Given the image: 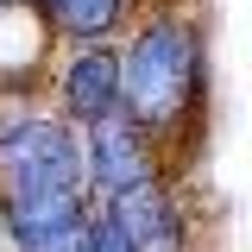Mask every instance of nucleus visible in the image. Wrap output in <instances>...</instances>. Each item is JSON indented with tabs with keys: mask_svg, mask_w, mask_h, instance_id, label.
I'll use <instances>...</instances> for the list:
<instances>
[{
	"mask_svg": "<svg viewBox=\"0 0 252 252\" xmlns=\"http://www.w3.org/2000/svg\"><path fill=\"white\" fill-rule=\"evenodd\" d=\"M101 215L120 220V233L139 252L164 246V240H183V202H177L170 177H152V183H139V189H126V195H114V202H101Z\"/></svg>",
	"mask_w": 252,
	"mask_h": 252,
	"instance_id": "5",
	"label": "nucleus"
},
{
	"mask_svg": "<svg viewBox=\"0 0 252 252\" xmlns=\"http://www.w3.org/2000/svg\"><path fill=\"white\" fill-rule=\"evenodd\" d=\"M0 252H13V246H6V227H0Z\"/></svg>",
	"mask_w": 252,
	"mask_h": 252,
	"instance_id": "10",
	"label": "nucleus"
},
{
	"mask_svg": "<svg viewBox=\"0 0 252 252\" xmlns=\"http://www.w3.org/2000/svg\"><path fill=\"white\" fill-rule=\"evenodd\" d=\"M114 107H120V51L76 44L63 57V69H57V120H69L82 132V126H94Z\"/></svg>",
	"mask_w": 252,
	"mask_h": 252,
	"instance_id": "4",
	"label": "nucleus"
},
{
	"mask_svg": "<svg viewBox=\"0 0 252 252\" xmlns=\"http://www.w3.org/2000/svg\"><path fill=\"white\" fill-rule=\"evenodd\" d=\"M202 76H208V51H202V26L183 13H152L120 51V107L152 132L158 145L195 120L202 107Z\"/></svg>",
	"mask_w": 252,
	"mask_h": 252,
	"instance_id": "1",
	"label": "nucleus"
},
{
	"mask_svg": "<svg viewBox=\"0 0 252 252\" xmlns=\"http://www.w3.org/2000/svg\"><path fill=\"white\" fill-rule=\"evenodd\" d=\"M89 252H139V246L120 233V220H114V215L94 208V215H89Z\"/></svg>",
	"mask_w": 252,
	"mask_h": 252,
	"instance_id": "9",
	"label": "nucleus"
},
{
	"mask_svg": "<svg viewBox=\"0 0 252 252\" xmlns=\"http://www.w3.org/2000/svg\"><path fill=\"white\" fill-rule=\"evenodd\" d=\"M6 6H19V0H0V13H6Z\"/></svg>",
	"mask_w": 252,
	"mask_h": 252,
	"instance_id": "11",
	"label": "nucleus"
},
{
	"mask_svg": "<svg viewBox=\"0 0 252 252\" xmlns=\"http://www.w3.org/2000/svg\"><path fill=\"white\" fill-rule=\"evenodd\" d=\"M13 252H89V220L63 233H38V240H13Z\"/></svg>",
	"mask_w": 252,
	"mask_h": 252,
	"instance_id": "8",
	"label": "nucleus"
},
{
	"mask_svg": "<svg viewBox=\"0 0 252 252\" xmlns=\"http://www.w3.org/2000/svg\"><path fill=\"white\" fill-rule=\"evenodd\" d=\"M94 215L89 189H44V195H0V227H6V246L13 240H38V233H63V227H82Z\"/></svg>",
	"mask_w": 252,
	"mask_h": 252,
	"instance_id": "6",
	"label": "nucleus"
},
{
	"mask_svg": "<svg viewBox=\"0 0 252 252\" xmlns=\"http://www.w3.org/2000/svg\"><path fill=\"white\" fill-rule=\"evenodd\" d=\"M126 6L132 0H32L38 26L51 38H69V44H107L126 26Z\"/></svg>",
	"mask_w": 252,
	"mask_h": 252,
	"instance_id": "7",
	"label": "nucleus"
},
{
	"mask_svg": "<svg viewBox=\"0 0 252 252\" xmlns=\"http://www.w3.org/2000/svg\"><path fill=\"white\" fill-rule=\"evenodd\" d=\"M82 183V132L57 114H0V195H44Z\"/></svg>",
	"mask_w": 252,
	"mask_h": 252,
	"instance_id": "2",
	"label": "nucleus"
},
{
	"mask_svg": "<svg viewBox=\"0 0 252 252\" xmlns=\"http://www.w3.org/2000/svg\"><path fill=\"white\" fill-rule=\"evenodd\" d=\"M152 177H164L158 139L126 107H114L94 126H82V183H89L94 208L114 202V195H126V189H139V183H152Z\"/></svg>",
	"mask_w": 252,
	"mask_h": 252,
	"instance_id": "3",
	"label": "nucleus"
}]
</instances>
